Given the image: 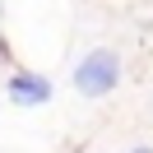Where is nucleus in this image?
Wrapping results in <instances>:
<instances>
[{
	"mask_svg": "<svg viewBox=\"0 0 153 153\" xmlns=\"http://www.w3.org/2000/svg\"><path fill=\"white\" fill-rule=\"evenodd\" d=\"M130 153H153V149H149V144H134V149H130Z\"/></svg>",
	"mask_w": 153,
	"mask_h": 153,
	"instance_id": "7ed1b4c3",
	"label": "nucleus"
},
{
	"mask_svg": "<svg viewBox=\"0 0 153 153\" xmlns=\"http://www.w3.org/2000/svg\"><path fill=\"white\" fill-rule=\"evenodd\" d=\"M5 88H10V97H14L19 107H42V102H51V79L37 74V70H14Z\"/></svg>",
	"mask_w": 153,
	"mask_h": 153,
	"instance_id": "f03ea898",
	"label": "nucleus"
},
{
	"mask_svg": "<svg viewBox=\"0 0 153 153\" xmlns=\"http://www.w3.org/2000/svg\"><path fill=\"white\" fill-rule=\"evenodd\" d=\"M121 51L111 47H93L84 60L74 65V93L79 97H107L116 84H121Z\"/></svg>",
	"mask_w": 153,
	"mask_h": 153,
	"instance_id": "f257e3e1",
	"label": "nucleus"
}]
</instances>
